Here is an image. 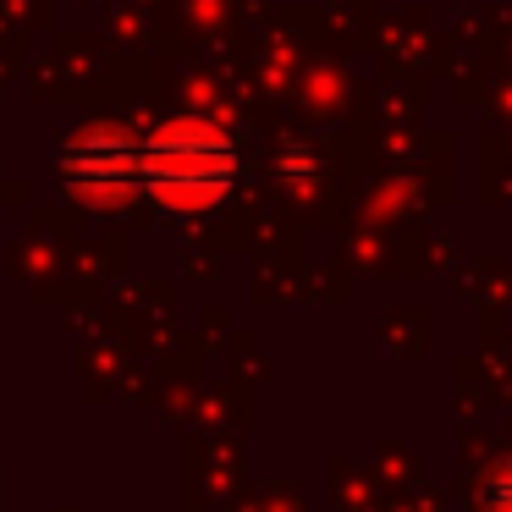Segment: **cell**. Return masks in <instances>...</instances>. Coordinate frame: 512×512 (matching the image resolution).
Instances as JSON below:
<instances>
[{"mask_svg":"<svg viewBox=\"0 0 512 512\" xmlns=\"http://www.w3.org/2000/svg\"><path fill=\"white\" fill-rule=\"evenodd\" d=\"M237 155L221 133L210 127H171V133L149 138L144 149H122L111 155V166H94V177H138L149 188L171 193V199H215L232 182Z\"/></svg>","mask_w":512,"mask_h":512,"instance_id":"1","label":"cell"}]
</instances>
